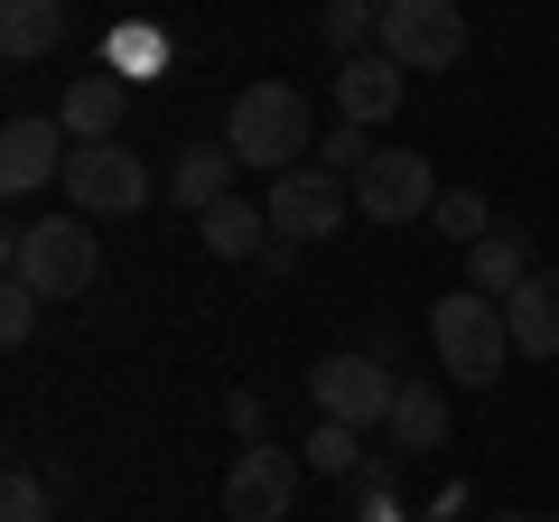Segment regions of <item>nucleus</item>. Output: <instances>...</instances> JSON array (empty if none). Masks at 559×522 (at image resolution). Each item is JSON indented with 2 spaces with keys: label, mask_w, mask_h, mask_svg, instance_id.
Returning a JSON list of instances; mask_svg holds the SVG:
<instances>
[{
  "label": "nucleus",
  "mask_w": 559,
  "mask_h": 522,
  "mask_svg": "<svg viewBox=\"0 0 559 522\" xmlns=\"http://www.w3.org/2000/svg\"><path fill=\"white\" fill-rule=\"evenodd\" d=\"M308 392H318V420L382 429L392 402H401V373H382V355H326L318 373H308Z\"/></svg>",
  "instance_id": "obj_6"
},
{
  "label": "nucleus",
  "mask_w": 559,
  "mask_h": 522,
  "mask_svg": "<svg viewBox=\"0 0 559 522\" xmlns=\"http://www.w3.org/2000/svg\"><path fill=\"white\" fill-rule=\"evenodd\" d=\"M364 159H373V141H364L355 121H336V131H326V141H318V168H326V178H355Z\"/></svg>",
  "instance_id": "obj_23"
},
{
  "label": "nucleus",
  "mask_w": 559,
  "mask_h": 522,
  "mask_svg": "<svg viewBox=\"0 0 559 522\" xmlns=\"http://www.w3.org/2000/svg\"><path fill=\"white\" fill-rule=\"evenodd\" d=\"M299 252H308V242H299V234H280V224H271V242H261V271H271V281H289V271H299Z\"/></svg>",
  "instance_id": "obj_25"
},
{
  "label": "nucleus",
  "mask_w": 559,
  "mask_h": 522,
  "mask_svg": "<svg viewBox=\"0 0 559 522\" xmlns=\"http://www.w3.org/2000/svg\"><path fill=\"white\" fill-rule=\"evenodd\" d=\"M66 121L57 112H20L10 121V131H0V187H10V197H38L47 178H66Z\"/></svg>",
  "instance_id": "obj_10"
},
{
  "label": "nucleus",
  "mask_w": 559,
  "mask_h": 522,
  "mask_svg": "<svg viewBox=\"0 0 559 522\" xmlns=\"http://www.w3.org/2000/svg\"><path fill=\"white\" fill-rule=\"evenodd\" d=\"M318 28L336 47V66H345V57H364L382 38V0H318Z\"/></svg>",
  "instance_id": "obj_20"
},
{
  "label": "nucleus",
  "mask_w": 559,
  "mask_h": 522,
  "mask_svg": "<svg viewBox=\"0 0 559 522\" xmlns=\"http://www.w3.org/2000/svg\"><path fill=\"white\" fill-rule=\"evenodd\" d=\"M364 429H345V420H318V429H308V448H299V458L308 466H318V476H355V458H364Z\"/></svg>",
  "instance_id": "obj_21"
},
{
  "label": "nucleus",
  "mask_w": 559,
  "mask_h": 522,
  "mask_svg": "<svg viewBox=\"0 0 559 522\" xmlns=\"http://www.w3.org/2000/svg\"><path fill=\"white\" fill-rule=\"evenodd\" d=\"M429 205H439V178H429L419 150H373L355 168V215L364 224H429Z\"/></svg>",
  "instance_id": "obj_7"
},
{
  "label": "nucleus",
  "mask_w": 559,
  "mask_h": 522,
  "mask_svg": "<svg viewBox=\"0 0 559 522\" xmlns=\"http://www.w3.org/2000/svg\"><path fill=\"white\" fill-rule=\"evenodd\" d=\"M382 439L401 448V458H429V448L448 439V392H429V382H401L392 420H382Z\"/></svg>",
  "instance_id": "obj_18"
},
{
  "label": "nucleus",
  "mask_w": 559,
  "mask_h": 522,
  "mask_svg": "<svg viewBox=\"0 0 559 522\" xmlns=\"http://www.w3.org/2000/svg\"><path fill=\"white\" fill-rule=\"evenodd\" d=\"M0 522H47V485L28 466H10V485H0Z\"/></svg>",
  "instance_id": "obj_24"
},
{
  "label": "nucleus",
  "mask_w": 559,
  "mask_h": 522,
  "mask_svg": "<svg viewBox=\"0 0 559 522\" xmlns=\"http://www.w3.org/2000/svg\"><path fill=\"white\" fill-rule=\"evenodd\" d=\"M373 47L401 75H448L466 57V10L457 0H382V38Z\"/></svg>",
  "instance_id": "obj_5"
},
{
  "label": "nucleus",
  "mask_w": 559,
  "mask_h": 522,
  "mask_svg": "<svg viewBox=\"0 0 559 522\" xmlns=\"http://www.w3.org/2000/svg\"><path fill=\"white\" fill-rule=\"evenodd\" d=\"M271 224L280 234H299V242H326V234H345V178H326L318 159L308 168H289V178H271Z\"/></svg>",
  "instance_id": "obj_9"
},
{
  "label": "nucleus",
  "mask_w": 559,
  "mask_h": 522,
  "mask_svg": "<svg viewBox=\"0 0 559 522\" xmlns=\"http://www.w3.org/2000/svg\"><path fill=\"white\" fill-rule=\"evenodd\" d=\"M503 327H513V355L550 364L559 355V271H532V281L503 299Z\"/></svg>",
  "instance_id": "obj_13"
},
{
  "label": "nucleus",
  "mask_w": 559,
  "mask_h": 522,
  "mask_svg": "<svg viewBox=\"0 0 559 522\" xmlns=\"http://www.w3.org/2000/svg\"><path fill=\"white\" fill-rule=\"evenodd\" d=\"M522 281H532V242H522L513 224H495V234L466 252V289H485V299H513Z\"/></svg>",
  "instance_id": "obj_17"
},
{
  "label": "nucleus",
  "mask_w": 559,
  "mask_h": 522,
  "mask_svg": "<svg viewBox=\"0 0 559 522\" xmlns=\"http://www.w3.org/2000/svg\"><path fill=\"white\" fill-rule=\"evenodd\" d=\"M121 103H131V75H112V66L75 75V84L57 94V121H66V141H112V131H121Z\"/></svg>",
  "instance_id": "obj_12"
},
{
  "label": "nucleus",
  "mask_w": 559,
  "mask_h": 522,
  "mask_svg": "<svg viewBox=\"0 0 559 522\" xmlns=\"http://www.w3.org/2000/svg\"><path fill=\"white\" fill-rule=\"evenodd\" d=\"M401 94H411V75H401L382 47H364V57L336 66V112L355 121V131H382V121L401 112Z\"/></svg>",
  "instance_id": "obj_11"
},
{
  "label": "nucleus",
  "mask_w": 559,
  "mask_h": 522,
  "mask_svg": "<svg viewBox=\"0 0 559 522\" xmlns=\"http://www.w3.org/2000/svg\"><path fill=\"white\" fill-rule=\"evenodd\" d=\"M197 224H205L215 261H261V242H271V205H252V197H215Z\"/></svg>",
  "instance_id": "obj_16"
},
{
  "label": "nucleus",
  "mask_w": 559,
  "mask_h": 522,
  "mask_svg": "<svg viewBox=\"0 0 559 522\" xmlns=\"http://www.w3.org/2000/svg\"><path fill=\"white\" fill-rule=\"evenodd\" d=\"M57 187H66V205L94 215V224H121V215L150 205V168H140V150H121V141H75Z\"/></svg>",
  "instance_id": "obj_4"
},
{
  "label": "nucleus",
  "mask_w": 559,
  "mask_h": 522,
  "mask_svg": "<svg viewBox=\"0 0 559 522\" xmlns=\"http://www.w3.org/2000/svg\"><path fill=\"white\" fill-rule=\"evenodd\" d=\"M503 522H550V513H503Z\"/></svg>",
  "instance_id": "obj_27"
},
{
  "label": "nucleus",
  "mask_w": 559,
  "mask_h": 522,
  "mask_svg": "<svg viewBox=\"0 0 559 522\" xmlns=\"http://www.w3.org/2000/svg\"><path fill=\"white\" fill-rule=\"evenodd\" d=\"M429 234H448L457 252H476V242L495 234V205H485L476 187H439V205H429Z\"/></svg>",
  "instance_id": "obj_19"
},
{
  "label": "nucleus",
  "mask_w": 559,
  "mask_h": 522,
  "mask_svg": "<svg viewBox=\"0 0 559 522\" xmlns=\"http://www.w3.org/2000/svg\"><path fill=\"white\" fill-rule=\"evenodd\" d=\"M429 345H439V364L457 382H503V355H513V327H503V299H485V289H448L439 308H429Z\"/></svg>",
  "instance_id": "obj_3"
},
{
  "label": "nucleus",
  "mask_w": 559,
  "mask_h": 522,
  "mask_svg": "<svg viewBox=\"0 0 559 522\" xmlns=\"http://www.w3.org/2000/svg\"><path fill=\"white\" fill-rule=\"evenodd\" d=\"M10 281H28L38 299H84V289L103 281V242H94V215L10 224Z\"/></svg>",
  "instance_id": "obj_2"
},
{
  "label": "nucleus",
  "mask_w": 559,
  "mask_h": 522,
  "mask_svg": "<svg viewBox=\"0 0 559 522\" xmlns=\"http://www.w3.org/2000/svg\"><path fill=\"white\" fill-rule=\"evenodd\" d=\"M28 336H38V289L0 281V345H28Z\"/></svg>",
  "instance_id": "obj_22"
},
{
  "label": "nucleus",
  "mask_w": 559,
  "mask_h": 522,
  "mask_svg": "<svg viewBox=\"0 0 559 522\" xmlns=\"http://www.w3.org/2000/svg\"><path fill=\"white\" fill-rule=\"evenodd\" d=\"M57 38H66V0H0V57L10 66L57 57Z\"/></svg>",
  "instance_id": "obj_15"
},
{
  "label": "nucleus",
  "mask_w": 559,
  "mask_h": 522,
  "mask_svg": "<svg viewBox=\"0 0 559 522\" xmlns=\"http://www.w3.org/2000/svg\"><path fill=\"white\" fill-rule=\"evenodd\" d=\"M234 168H242V159H234V141H187L178 159H168V197L205 215L215 197H234Z\"/></svg>",
  "instance_id": "obj_14"
},
{
  "label": "nucleus",
  "mask_w": 559,
  "mask_h": 522,
  "mask_svg": "<svg viewBox=\"0 0 559 522\" xmlns=\"http://www.w3.org/2000/svg\"><path fill=\"white\" fill-rule=\"evenodd\" d=\"M224 141H234V159L261 168V178H289V168L318 159V131H308L299 84H242L234 112H224Z\"/></svg>",
  "instance_id": "obj_1"
},
{
  "label": "nucleus",
  "mask_w": 559,
  "mask_h": 522,
  "mask_svg": "<svg viewBox=\"0 0 559 522\" xmlns=\"http://www.w3.org/2000/svg\"><path fill=\"white\" fill-rule=\"evenodd\" d=\"M299 466L289 448H242L234 476H224V513L234 522H289V503H299Z\"/></svg>",
  "instance_id": "obj_8"
},
{
  "label": "nucleus",
  "mask_w": 559,
  "mask_h": 522,
  "mask_svg": "<svg viewBox=\"0 0 559 522\" xmlns=\"http://www.w3.org/2000/svg\"><path fill=\"white\" fill-rule=\"evenodd\" d=\"M234 439L242 448H271V439H261V402H252V392H234Z\"/></svg>",
  "instance_id": "obj_26"
}]
</instances>
